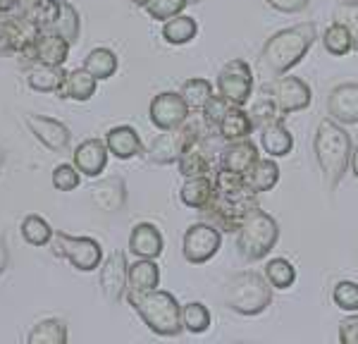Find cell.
I'll use <instances>...</instances> for the list:
<instances>
[{"mask_svg":"<svg viewBox=\"0 0 358 344\" xmlns=\"http://www.w3.org/2000/svg\"><path fill=\"white\" fill-rule=\"evenodd\" d=\"M213 187H215L213 201L201 213L220 232L236 234L241 220L253 208H258V194L246 185V177L241 172L224 170L220 165L213 170Z\"/></svg>","mask_w":358,"mask_h":344,"instance_id":"6da1fadb","label":"cell"},{"mask_svg":"<svg viewBox=\"0 0 358 344\" xmlns=\"http://www.w3.org/2000/svg\"><path fill=\"white\" fill-rule=\"evenodd\" d=\"M351 134L344 124L334 122L332 117L322 120L313 136V153L317 160V168L322 172V180L330 192L342 185L344 175L349 172L351 163Z\"/></svg>","mask_w":358,"mask_h":344,"instance_id":"7a4b0ae2","label":"cell"},{"mask_svg":"<svg viewBox=\"0 0 358 344\" xmlns=\"http://www.w3.org/2000/svg\"><path fill=\"white\" fill-rule=\"evenodd\" d=\"M317 38L313 22H301L273 34L261 50V62L275 77H282L303 60Z\"/></svg>","mask_w":358,"mask_h":344,"instance_id":"3957f363","label":"cell"},{"mask_svg":"<svg viewBox=\"0 0 358 344\" xmlns=\"http://www.w3.org/2000/svg\"><path fill=\"white\" fill-rule=\"evenodd\" d=\"M131 308L141 315L143 325L158 337H179L184 332L182 325V303L172 292H165L155 287L143 294H131L127 292Z\"/></svg>","mask_w":358,"mask_h":344,"instance_id":"277c9868","label":"cell"},{"mask_svg":"<svg viewBox=\"0 0 358 344\" xmlns=\"http://www.w3.org/2000/svg\"><path fill=\"white\" fill-rule=\"evenodd\" d=\"M277 239H280V225L273 215L261 210V206L253 208L236 229V249H239V256L248 263H258L268 258Z\"/></svg>","mask_w":358,"mask_h":344,"instance_id":"5b68a950","label":"cell"},{"mask_svg":"<svg viewBox=\"0 0 358 344\" xmlns=\"http://www.w3.org/2000/svg\"><path fill=\"white\" fill-rule=\"evenodd\" d=\"M224 301L239 315H261L273 303V287L265 275L241 271L229 278L224 287Z\"/></svg>","mask_w":358,"mask_h":344,"instance_id":"8992f818","label":"cell"},{"mask_svg":"<svg viewBox=\"0 0 358 344\" xmlns=\"http://www.w3.org/2000/svg\"><path fill=\"white\" fill-rule=\"evenodd\" d=\"M208 127L203 124V120L199 122H184L182 127L177 129H167L163 134H158L155 139L151 141V146H148L146 156L151 160L153 165H172L177 163V158L182 156L184 151H187L192 143L199 141V136L203 134Z\"/></svg>","mask_w":358,"mask_h":344,"instance_id":"52a82bcc","label":"cell"},{"mask_svg":"<svg viewBox=\"0 0 358 344\" xmlns=\"http://www.w3.org/2000/svg\"><path fill=\"white\" fill-rule=\"evenodd\" d=\"M50 244L55 256L65 258L79 273H94L103 263V246L94 237H72L67 232H55Z\"/></svg>","mask_w":358,"mask_h":344,"instance_id":"ba28073f","label":"cell"},{"mask_svg":"<svg viewBox=\"0 0 358 344\" xmlns=\"http://www.w3.org/2000/svg\"><path fill=\"white\" fill-rule=\"evenodd\" d=\"M222 246V232L210 222H194L182 237V256L192 266H203L217 256Z\"/></svg>","mask_w":358,"mask_h":344,"instance_id":"9c48e42d","label":"cell"},{"mask_svg":"<svg viewBox=\"0 0 358 344\" xmlns=\"http://www.w3.org/2000/svg\"><path fill=\"white\" fill-rule=\"evenodd\" d=\"M217 94L229 101V106L244 108L253 96V70L246 60L234 57L222 67L215 82Z\"/></svg>","mask_w":358,"mask_h":344,"instance_id":"30bf717a","label":"cell"},{"mask_svg":"<svg viewBox=\"0 0 358 344\" xmlns=\"http://www.w3.org/2000/svg\"><path fill=\"white\" fill-rule=\"evenodd\" d=\"M270 96L275 99L282 117L292 113H301L313 103V89L301 77H289V74H282L275 79V84L270 86Z\"/></svg>","mask_w":358,"mask_h":344,"instance_id":"8fae6325","label":"cell"},{"mask_svg":"<svg viewBox=\"0 0 358 344\" xmlns=\"http://www.w3.org/2000/svg\"><path fill=\"white\" fill-rule=\"evenodd\" d=\"M189 113L192 110H189L179 91H160L158 96H153L151 106H148V120L160 131L182 127L189 120Z\"/></svg>","mask_w":358,"mask_h":344,"instance_id":"7c38bea8","label":"cell"},{"mask_svg":"<svg viewBox=\"0 0 358 344\" xmlns=\"http://www.w3.org/2000/svg\"><path fill=\"white\" fill-rule=\"evenodd\" d=\"M213 131H217V129H206L203 134L199 136V141L192 143V146L177 158L175 165L184 180H187V177L210 175V172L215 170V160H213V139H210Z\"/></svg>","mask_w":358,"mask_h":344,"instance_id":"4fadbf2b","label":"cell"},{"mask_svg":"<svg viewBox=\"0 0 358 344\" xmlns=\"http://www.w3.org/2000/svg\"><path fill=\"white\" fill-rule=\"evenodd\" d=\"M38 27L24 15H3L0 17V55H17V50L34 41Z\"/></svg>","mask_w":358,"mask_h":344,"instance_id":"5bb4252c","label":"cell"},{"mask_svg":"<svg viewBox=\"0 0 358 344\" xmlns=\"http://www.w3.org/2000/svg\"><path fill=\"white\" fill-rule=\"evenodd\" d=\"M127 273H129V263H127L124 251H113L101 263V292L110 303H120L127 296Z\"/></svg>","mask_w":358,"mask_h":344,"instance_id":"9a60e30c","label":"cell"},{"mask_svg":"<svg viewBox=\"0 0 358 344\" xmlns=\"http://www.w3.org/2000/svg\"><path fill=\"white\" fill-rule=\"evenodd\" d=\"M24 122L29 131L34 134V139L41 141L48 151H65L69 146V141H72V131H69L67 124L60 122V120L29 113L24 115Z\"/></svg>","mask_w":358,"mask_h":344,"instance_id":"2e32d148","label":"cell"},{"mask_svg":"<svg viewBox=\"0 0 358 344\" xmlns=\"http://www.w3.org/2000/svg\"><path fill=\"white\" fill-rule=\"evenodd\" d=\"M327 115L344 127L358 124V82L334 86L327 99Z\"/></svg>","mask_w":358,"mask_h":344,"instance_id":"e0dca14e","label":"cell"},{"mask_svg":"<svg viewBox=\"0 0 358 344\" xmlns=\"http://www.w3.org/2000/svg\"><path fill=\"white\" fill-rule=\"evenodd\" d=\"M89 196L103 213H120L127 206V185L122 177H103L89 189Z\"/></svg>","mask_w":358,"mask_h":344,"instance_id":"ac0fdd59","label":"cell"},{"mask_svg":"<svg viewBox=\"0 0 358 344\" xmlns=\"http://www.w3.org/2000/svg\"><path fill=\"white\" fill-rule=\"evenodd\" d=\"M108 158H110V153H108L106 141L103 139H84L77 146V151H74V168L82 172L84 177L96 180V177H101L103 172H106Z\"/></svg>","mask_w":358,"mask_h":344,"instance_id":"d6986e66","label":"cell"},{"mask_svg":"<svg viewBox=\"0 0 358 344\" xmlns=\"http://www.w3.org/2000/svg\"><path fill=\"white\" fill-rule=\"evenodd\" d=\"M261 158L258 153V146L251 141V136L246 139H236V141H224L220 148V158H217V165L224 170H232V172H241L246 175L251 170V165Z\"/></svg>","mask_w":358,"mask_h":344,"instance_id":"ffe728a7","label":"cell"},{"mask_svg":"<svg viewBox=\"0 0 358 344\" xmlns=\"http://www.w3.org/2000/svg\"><path fill=\"white\" fill-rule=\"evenodd\" d=\"M103 141H106V146H108V153L117 160H131L146 153L138 131L134 127H129V124H120V127L108 129Z\"/></svg>","mask_w":358,"mask_h":344,"instance_id":"44dd1931","label":"cell"},{"mask_svg":"<svg viewBox=\"0 0 358 344\" xmlns=\"http://www.w3.org/2000/svg\"><path fill=\"white\" fill-rule=\"evenodd\" d=\"M258 131H261V148L265 151V156L287 158L294 151V134L287 129V124L282 117L263 124Z\"/></svg>","mask_w":358,"mask_h":344,"instance_id":"7402d4cb","label":"cell"},{"mask_svg":"<svg viewBox=\"0 0 358 344\" xmlns=\"http://www.w3.org/2000/svg\"><path fill=\"white\" fill-rule=\"evenodd\" d=\"M165 249V239L153 222H138L131 227L129 251L136 258H158Z\"/></svg>","mask_w":358,"mask_h":344,"instance_id":"603a6c76","label":"cell"},{"mask_svg":"<svg viewBox=\"0 0 358 344\" xmlns=\"http://www.w3.org/2000/svg\"><path fill=\"white\" fill-rule=\"evenodd\" d=\"M67 70L65 65H43L36 62L27 70V84L36 94H57L60 96L62 86H65Z\"/></svg>","mask_w":358,"mask_h":344,"instance_id":"cb8c5ba5","label":"cell"},{"mask_svg":"<svg viewBox=\"0 0 358 344\" xmlns=\"http://www.w3.org/2000/svg\"><path fill=\"white\" fill-rule=\"evenodd\" d=\"M69 41L55 31H38L34 38V60L43 65H65L69 57Z\"/></svg>","mask_w":358,"mask_h":344,"instance_id":"d4e9b609","label":"cell"},{"mask_svg":"<svg viewBox=\"0 0 358 344\" xmlns=\"http://www.w3.org/2000/svg\"><path fill=\"white\" fill-rule=\"evenodd\" d=\"M160 287V268L155 258H138L129 263V273H127V292L131 294H143Z\"/></svg>","mask_w":358,"mask_h":344,"instance_id":"484cf974","label":"cell"},{"mask_svg":"<svg viewBox=\"0 0 358 344\" xmlns=\"http://www.w3.org/2000/svg\"><path fill=\"white\" fill-rule=\"evenodd\" d=\"M213 194H215V187H213L210 175L187 177L182 189H179V199H182V203L192 210H203L206 206L213 201Z\"/></svg>","mask_w":358,"mask_h":344,"instance_id":"4316f807","label":"cell"},{"mask_svg":"<svg viewBox=\"0 0 358 344\" xmlns=\"http://www.w3.org/2000/svg\"><path fill=\"white\" fill-rule=\"evenodd\" d=\"M96 89H98V79L91 72H86L84 67H79V70L67 72L65 86H62V91H60V99L86 103L96 96Z\"/></svg>","mask_w":358,"mask_h":344,"instance_id":"83f0119b","label":"cell"},{"mask_svg":"<svg viewBox=\"0 0 358 344\" xmlns=\"http://www.w3.org/2000/svg\"><path fill=\"white\" fill-rule=\"evenodd\" d=\"M244 177H246V185L256 194L275 189V185L280 182V165H277V158H270V156L258 158Z\"/></svg>","mask_w":358,"mask_h":344,"instance_id":"f1b7e54d","label":"cell"},{"mask_svg":"<svg viewBox=\"0 0 358 344\" xmlns=\"http://www.w3.org/2000/svg\"><path fill=\"white\" fill-rule=\"evenodd\" d=\"M217 134L222 136V141H236V139H246L253 134V122L248 117V110L239 106H232L224 117L217 124Z\"/></svg>","mask_w":358,"mask_h":344,"instance_id":"f546056e","label":"cell"},{"mask_svg":"<svg viewBox=\"0 0 358 344\" xmlns=\"http://www.w3.org/2000/svg\"><path fill=\"white\" fill-rule=\"evenodd\" d=\"M199 34V24H196L194 17L179 13L170 20L163 22V38L165 43L170 45H184V43H192Z\"/></svg>","mask_w":358,"mask_h":344,"instance_id":"4dcf8cb0","label":"cell"},{"mask_svg":"<svg viewBox=\"0 0 358 344\" xmlns=\"http://www.w3.org/2000/svg\"><path fill=\"white\" fill-rule=\"evenodd\" d=\"M29 344H67V323L62 318H43L29 330Z\"/></svg>","mask_w":358,"mask_h":344,"instance_id":"1f68e13d","label":"cell"},{"mask_svg":"<svg viewBox=\"0 0 358 344\" xmlns=\"http://www.w3.org/2000/svg\"><path fill=\"white\" fill-rule=\"evenodd\" d=\"M117 67H120V57L110 48H94L89 55L84 57V70L94 74L98 82L115 77Z\"/></svg>","mask_w":358,"mask_h":344,"instance_id":"d6a6232c","label":"cell"},{"mask_svg":"<svg viewBox=\"0 0 358 344\" xmlns=\"http://www.w3.org/2000/svg\"><path fill=\"white\" fill-rule=\"evenodd\" d=\"M20 232H22V239L31 246H48L53 242V234L55 229L50 227V222L45 217L36 215V213H29L20 225Z\"/></svg>","mask_w":358,"mask_h":344,"instance_id":"836d02e7","label":"cell"},{"mask_svg":"<svg viewBox=\"0 0 358 344\" xmlns=\"http://www.w3.org/2000/svg\"><path fill=\"white\" fill-rule=\"evenodd\" d=\"M179 94H182L184 103L189 106V110H192V113H199L201 108L206 106V101L210 99L213 94H215V86H213V84L208 82V79H203V77H192V79H187V82L182 84Z\"/></svg>","mask_w":358,"mask_h":344,"instance_id":"e575fe53","label":"cell"},{"mask_svg":"<svg viewBox=\"0 0 358 344\" xmlns=\"http://www.w3.org/2000/svg\"><path fill=\"white\" fill-rule=\"evenodd\" d=\"M50 31L60 34L62 38H67L69 45H74L79 41V34H82V20H79V10L72 3L62 0L60 5V17L55 20V24Z\"/></svg>","mask_w":358,"mask_h":344,"instance_id":"d590c367","label":"cell"},{"mask_svg":"<svg viewBox=\"0 0 358 344\" xmlns=\"http://www.w3.org/2000/svg\"><path fill=\"white\" fill-rule=\"evenodd\" d=\"M322 45H325V50L332 57H344L354 50V38H351V31L342 22H332V24L325 29Z\"/></svg>","mask_w":358,"mask_h":344,"instance_id":"8d00e7d4","label":"cell"},{"mask_svg":"<svg viewBox=\"0 0 358 344\" xmlns=\"http://www.w3.org/2000/svg\"><path fill=\"white\" fill-rule=\"evenodd\" d=\"M265 280L273 289H289L296 282V268L287 258H270L265 263Z\"/></svg>","mask_w":358,"mask_h":344,"instance_id":"74e56055","label":"cell"},{"mask_svg":"<svg viewBox=\"0 0 358 344\" xmlns=\"http://www.w3.org/2000/svg\"><path fill=\"white\" fill-rule=\"evenodd\" d=\"M213 323V315H210V308L201 301H189L182 306V325L187 332L192 335H201L210 328Z\"/></svg>","mask_w":358,"mask_h":344,"instance_id":"f35d334b","label":"cell"},{"mask_svg":"<svg viewBox=\"0 0 358 344\" xmlns=\"http://www.w3.org/2000/svg\"><path fill=\"white\" fill-rule=\"evenodd\" d=\"M248 117H251V122H253V129H261L263 124L273 122V120L282 117V115L277 110V103L273 96L263 94L251 101V106H248Z\"/></svg>","mask_w":358,"mask_h":344,"instance_id":"ab89813d","label":"cell"},{"mask_svg":"<svg viewBox=\"0 0 358 344\" xmlns=\"http://www.w3.org/2000/svg\"><path fill=\"white\" fill-rule=\"evenodd\" d=\"M60 5L62 0H41L27 17L38 27V31H50L55 20L60 17Z\"/></svg>","mask_w":358,"mask_h":344,"instance_id":"60d3db41","label":"cell"},{"mask_svg":"<svg viewBox=\"0 0 358 344\" xmlns=\"http://www.w3.org/2000/svg\"><path fill=\"white\" fill-rule=\"evenodd\" d=\"M332 301L346 313H358V285L351 280H339L332 289Z\"/></svg>","mask_w":358,"mask_h":344,"instance_id":"b9f144b4","label":"cell"},{"mask_svg":"<svg viewBox=\"0 0 358 344\" xmlns=\"http://www.w3.org/2000/svg\"><path fill=\"white\" fill-rule=\"evenodd\" d=\"M229 108L232 106H229V101L224 99V96L213 94L199 113H201V120H203V124L208 129H217V124H220V120L224 117V113H227Z\"/></svg>","mask_w":358,"mask_h":344,"instance_id":"7bdbcfd3","label":"cell"},{"mask_svg":"<svg viewBox=\"0 0 358 344\" xmlns=\"http://www.w3.org/2000/svg\"><path fill=\"white\" fill-rule=\"evenodd\" d=\"M53 187L57 192H74L79 185H82V172L74 168V163H60L53 168Z\"/></svg>","mask_w":358,"mask_h":344,"instance_id":"ee69618b","label":"cell"},{"mask_svg":"<svg viewBox=\"0 0 358 344\" xmlns=\"http://www.w3.org/2000/svg\"><path fill=\"white\" fill-rule=\"evenodd\" d=\"M184 8H187V0H148L143 10L153 22H165L170 17L184 13Z\"/></svg>","mask_w":358,"mask_h":344,"instance_id":"f6af8a7d","label":"cell"},{"mask_svg":"<svg viewBox=\"0 0 358 344\" xmlns=\"http://www.w3.org/2000/svg\"><path fill=\"white\" fill-rule=\"evenodd\" d=\"M334 22H342V24L351 31L354 38V50L358 53V0H349V3H339L334 8Z\"/></svg>","mask_w":358,"mask_h":344,"instance_id":"bcb514c9","label":"cell"},{"mask_svg":"<svg viewBox=\"0 0 358 344\" xmlns=\"http://www.w3.org/2000/svg\"><path fill=\"white\" fill-rule=\"evenodd\" d=\"M339 342L358 344V313H351L339 323Z\"/></svg>","mask_w":358,"mask_h":344,"instance_id":"7dc6e473","label":"cell"},{"mask_svg":"<svg viewBox=\"0 0 358 344\" xmlns=\"http://www.w3.org/2000/svg\"><path fill=\"white\" fill-rule=\"evenodd\" d=\"M277 13H285V15H296L303 13L306 8L310 5V0H265Z\"/></svg>","mask_w":358,"mask_h":344,"instance_id":"c3c4849f","label":"cell"},{"mask_svg":"<svg viewBox=\"0 0 358 344\" xmlns=\"http://www.w3.org/2000/svg\"><path fill=\"white\" fill-rule=\"evenodd\" d=\"M38 3H41V0H17V13L15 15H24L27 17Z\"/></svg>","mask_w":358,"mask_h":344,"instance_id":"681fc988","label":"cell"},{"mask_svg":"<svg viewBox=\"0 0 358 344\" xmlns=\"http://www.w3.org/2000/svg\"><path fill=\"white\" fill-rule=\"evenodd\" d=\"M8 261H10L8 244H5V237L0 234V275H3V273H5V268H8Z\"/></svg>","mask_w":358,"mask_h":344,"instance_id":"f907efd6","label":"cell"},{"mask_svg":"<svg viewBox=\"0 0 358 344\" xmlns=\"http://www.w3.org/2000/svg\"><path fill=\"white\" fill-rule=\"evenodd\" d=\"M17 0H0V15H15Z\"/></svg>","mask_w":358,"mask_h":344,"instance_id":"816d5d0a","label":"cell"},{"mask_svg":"<svg viewBox=\"0 0 358 344\" xmlns=\"http://www.w3.org/2000/svg\"><path fill=\"white\" fill-rule=\"evenodd\" d=\"M349 170L354 172V177L358 180V143L351 148V163H349Z\"/></svg>","mask_w":358,"mask_h":344,"instance_id":"f5cc1de1","label":"cell"},{"mask_svg":"<svg viewBox=\"0 0 358 344\" xmlns=\"http://www.w3.org/2000/svg\"><path fill=\"white\" fill-rule=\"evenodd\" d=\"M148 0H131V5H136V8H146Z\"/></svg>","mask_w":358,"mask_h":344,"instance_id":"db71d44e","label":"cell"},{"mask_svg":"<svg viewBox=\"0 0 358 344\" xmlns=\"http://www.w3.org/2000/svg\"><path fill=\"white\" fill-rule=\"evenodd\" d=\"M3 163H5V151L0 148V170H3Z\"/></svg>","mask_w":358,"mask_h":344,"instance_id":"11a10c76","label":"cell"},{"mask_svg":"<svg viewBox=\"0 0 358 344\" xmlns=\"http://www.w3.org/2000/svg\"><path fill=\"white\" fill-rule=\"evenodd\" d=\"M199 3H203V0H187V5H199Z\"/></svg>","mask_w":358,"mask_h":344,"instance_id":"9f6ffc18","label":"cell"}]
</instances>
